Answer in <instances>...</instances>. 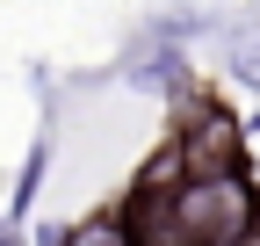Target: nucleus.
I'll return each instance as SVG.
<instances>
[{
    "instance_id": "obj_2",
    "label": "nucleus",
    "mask_w": 260,
    "mask_h": 246,
    "mask_svg": "<svg viewBox=\"0 0 260 246\" xmlns=\"http://www.w3.org/2000/svg\"><path fill=\"white\" fill-rule=\"evenodd\" d=\"M44 246H138V239H130V225L116 210H102V218H87V225H51Z\"/></svg>"
},
{
    "instance_id": "obj_1",
    "label": "nucleus",
    "mask_w": 260,
    "mask_h": 246,
    "mask_svg": "<svg viewBox=\"0 0 260 246\" xmlns=\"http://www.w3.org/2000/svg\"><path fill=\"white\" fill-rule=\"evenodd\" d=\"M174 203H181V225L195 246H232L239 232L260 225V196H253L246 167H195L174 181Z\"/></svg>"
},
{
    "instance_id": "obj_4",
    "label": "nucleus",
    "mask_w": 260,
    "mask_h": 246,
    "mask_svg": "<svg viewBox=\"0 0 260 246\" xmlns=\"http://www.w3.org/2000/svg\"><path fill=\"white\" fill-rule=\"evenodd\" d=\"M232 73L253 87V95H260V44H239V58H232Z\"/></svg>"
},
{
    "instance_id": "obj_5",
    "label": "nucleus",
    "mask_w": 260,
    "mask_h": 246,
    "mask_svg": "<svg viewBox=\"0 0 260 246\" xmlns=\"http://www.w3.org/2000/svg\"><path fill=\"white\" fill-rule=\"evenodd\" d=\"M0 246H15V225H0Z\"/></svg>"
},
{
    "instance_id": "obj_3",
    "label": "nucleus",
    "mask_w": 260,
    "mask_h": 246,
    "mask_svg": "<svg viewBox=\"0 0 260 246\" xmlns=\"http://www.w3.org/2000/svg\"><path fill=\"white\" fill-rule=\"evenodd\" d=\"M44 160H51V145H29L22 181H15V203H8V225H22V210H29V196H37V181H44Z\"/></svg>"
}]
</instances>
